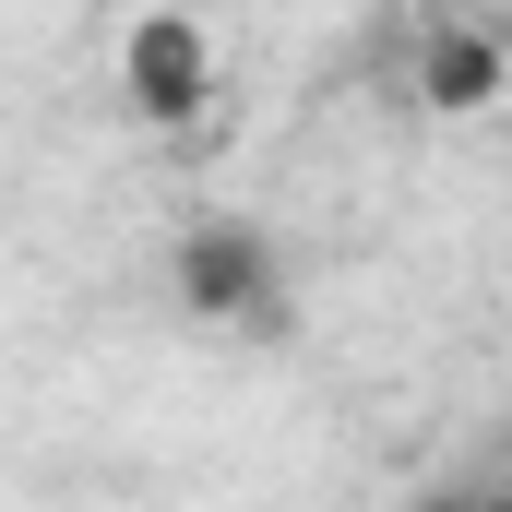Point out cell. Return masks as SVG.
<instances>
[{
  "mask_svg": "<svg viewBox=\"0 0 512 512\" xmlns=\"http://www.w3.org/2000/svg\"><path fill=\"white\" fill-rule=\"evenodd\" d=\"M167 286H179V310H191V322L286 334V274H274V239H262L251 215H203V227H179Z\"/></svg>",
  "mask_w": 512,
  "mask_h": 512,
  "instance_id": "1",
  "label": "cell"
},
{
  "mask_svg": "<svg viewBox=\"0 0 512 512\" xmlns=\"http://www.w3.org/2000/svg\"><path fill=\"white\" fill-rule=\"evenodd\" d=\"M120 96L155 131H191L203 108H215V36H203L191 12H143V24L120 36Z\"/></svg>",
  "mask_w": 512,
  "mask_h": 512,
  "instance_id": "2",
  "label": "cell"
},
{
  "mask_svg": "<svg viewBox=\"0 0 512 512\" xmlns=\"http://www.w3.org/2000/svg\"><path fill=\"white\" fill-rule=\"evenodd\" d=\"M512 84V36L501 24H441V36H417V108L429 120H477V108H501Z\"/></svg>",
  "mask_w": 512,
  "mask_h": 512,
  "instance_id": "3",
  "label": "cell"
},
{
  "mask_svg": "<svg viewBox=\"0 0 512 512\" xmlns=\"http://www.w3.org/2000/svg\"><path fill=\"white\" fill-rule=\"evenodd\" d=\"M501 501H512V477H501Z\"/></svg>",
  "mask_w": 512,
  "mask_h": 512,
  "instance_id": "4",
  "label": "cell"
}]
</instances>
